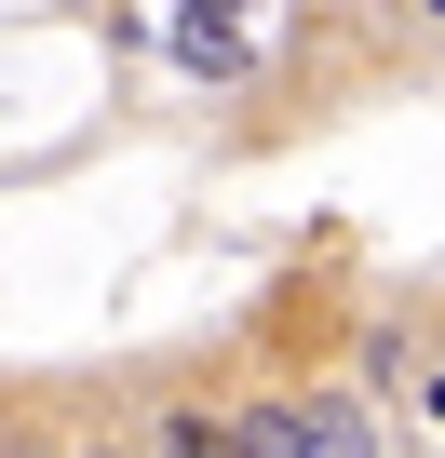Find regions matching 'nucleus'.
I'll list each match as a JSON object with an SVG mask.
<instances>
[{
  "instance_id": "obj_1",
  "label": "nucleus",
  "mask_w": 445,
  "mask_h": 458,
  "mask_svg": "<svg viewBox=\"0 0 445 458\" xmlns=\"http://www.w3.org/2000/svg\"><path fill=\"white\" fill-rule=\"evenodd\" d=\"M149 458H244V418H202V404H189V418L149 431Z\"/></svg>"
},
{
  "instance_id": "obj_2",
  "label": "nucleus",
  "mask_w": 445,
  "mask_h": 458,
  "mask_svg": "<svg viewBox=\"0 0 445 458\" xmlns=\"http://www.w3.org/2000/svg\"><path fill=\"white\" fill-rule=\"evenodd\" d=\"M95 458H122V445H95Z\"/></svg>"
},
{
  "instance_id": "obj_3",
  "label": "nucleus",
  "mask_w": 445,
  "mask_h": 458,
  "mask_svg": "<svg viewBox=\"0 0 445 458\" xmlns=\"http://www.w3.org/2000/svg\"><path fill=\"white\" fill-rule=\"evenodd\" d=\"M432 14H445V0H432Z\"/></svg>"
}]
</instances>
